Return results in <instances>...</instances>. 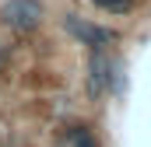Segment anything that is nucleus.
<instances>
[{
  "label": "nucleus",
  "instance_id": "nucleus-1",
  "mask_svg": "<svg viewBox=\"0 0 151 147\" xmlns=\"http://www.w3.org/2000/svg\"><path fill=\"white\" fill-rule=\"evenodd\" d=\"M0 25L11 32H32L42 25V0H7L0 7Z\"/></svg>",
  "mask_w": 151,
  "mask_h": 147
},
{
  "label": "nucleus",
  "instance_id": "nucleus-2",
  "mask_svg": "<svg viewBox=\"0 0 151 147\" xmlns=\"http://www.w3.org/2000/svg\"><path fill=\"white\" fill-rule=\"evenodd\" d=\"M63 28H67L81 46H88L91 53H95V49H106L109 42H116V32H113V28L91 25V21H84V18H77V14H67V18H63Z\"/></svg>",
  "mask_w": 151,
  "mask_h": 147
},
{
  "label": "nucleus",
  "instance_id": "nucleus-3",
  "mask_svg": "<svg viewBox=\"0 0 151 147\" xmlns=\"http://www.w3.org/2000/svg\"><path fill=\"white\" fill-rule=\"evenodd\" d=\"M106 91H113V60L106 56V49H95L88 56V95L102 98Z\"/></svg>",
  "mask_w": 151,
  "mask_h": 147
},
{
  "label": "nucleus",
  "instance_id": "nucleus-4",
  "mask_svg": "<svg viewBox=\"0 0 151 147\" xmlns=\"http://www.w3.org/2000/svg\"><path fill=\"white\" fill-rule=\"evenodd\" d=\"M53 147H99V144H95L91 126H84V123H70V126H63V130L56 133V144H53Z\"/></svg>",
  "mask_w": 151,
  "mask_h": 147
},
{
  "label": "nucleus",
  "instance_id": "nucleus-5",
  "mask_svg": "<svg viewBox=\"0 0 151 147\" xmlns=\"http://www.w3.org/2000/svg\"><path fill=\"white\" fill-rule=\"evenodd\" d=\"M91 4L102 7V11H109V14H127L134 7V0H91Z\"/></svg>",
  "mask_w": 151,
  "mask_h": 147
},
{
  "label": "nucleus",
  "instance_id": "nucleus-6",
  "mask_svg": "<svg viewBox=\"0 0 151 147\" xmlns=\"http://www.w3.org/2000/svg\"><path fill=\"white\" fill-rule=\"evenodd\" d=\"M7 60H11V53H7V46H0V70L7 67Z\"/></svg>",
  "mask_w": 151,
  "mask_h": 147
}]
</instances>
